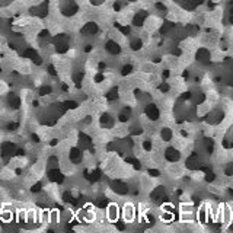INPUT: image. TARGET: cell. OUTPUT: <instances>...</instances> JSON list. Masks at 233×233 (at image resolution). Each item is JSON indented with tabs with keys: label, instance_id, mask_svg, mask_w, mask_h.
Returning a JSON list of instances; mask_svg holds the SVG:
<instances>
[{
	"label": "cell",
	"instance_id": "1",
	"mask_svg": "<svg viewBox=\"0 0 233 233\" xmlns=\"http://www.w3.org/2000/svg\"><path fill=\"white\" fill-rule=\"evenodd\" d=\"M106 50L110 52H114V54H117V52L121 51V48L118 47V44L114 43V41H110V43L106 44Z\"/></svg>",
	"mask_w": 233,
	"mask_h": 233
}]
</instances>
